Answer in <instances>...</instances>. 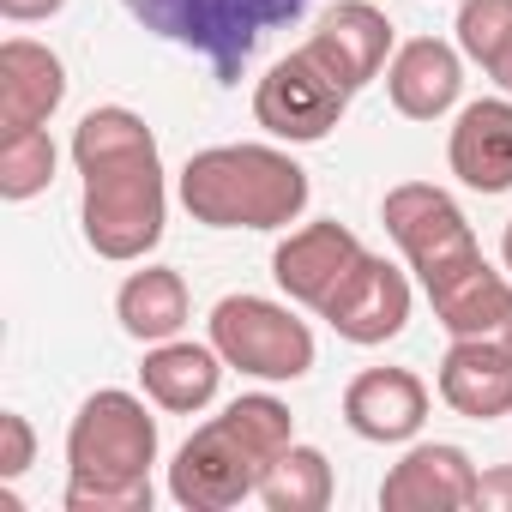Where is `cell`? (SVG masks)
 <instances>
[{"mask_svg":"<svg viewBox=\"0 0 512 512\" xmlns=\"http://www.w3.org/2000/svg\"><path fill=\"white\" fill-rule=\"evenodd\" d=\"M332 458L320 452V446H290L272 470H266V482H260V500H266V512H326L332 506Z\"/></svg>","mask_w":512,"mask_h":512,"instance_id":"21","label":"cell"},{"mask_svg":"<svg viewBox=\"0 0 512 512\" xmlns=\"http://www.w3.org/2000/svg\"><path fill=\"white\" fill-rule=\"evenodd\" d=\"M211 344L217 356L247 374V380H302L314 368V332L308 320H296L284 302H266V296H223L211 308Z\"/></svg>","mask_w":512,"mask_h":512,"instance_id":"7","label":"cell"},{"mask_svg":"<svg viewBox=\"0 0 512 512\" xmlns=\"http://www.w3.org/2000/svg\"><path fill=\"white\" fill-rule=\"evenodd\" d=\"M157 416L145 398L103 386L67 428V512H151Z\"/></svg>","mask_w":512,"mask_h":512,"instance_id":"3","label":"cell"},{"mask_svg":"<svg viewBox=\"0 0 512 512\" xmlns=\"http://www.w3.org/2000/svg\"><path fill=\"white\" fill-rule=\"evenodd\" d=\"M67 7V0H0V13H7L13 25H37V19H55Z\"/></svg>","mask_w":512,"mask_h":512,"instance_id":"26","label":"cell"},{"mask_svg":"<svg viewBox=\"0 0 512 512\" xmlns=\"http://www.w3.org/2000/svg\"><path fill=\"white\" fill-rule=\"evenodd\" d=\"M181 205L205 229H290L308 211V169L278 145H211L187 157Z\"/></svg>","mask_w":512,"mask_h":512,"instance_id":"4","label":"cell"},{"mask_svg":"<svg viewBox=\"0 0 512 512\" xmlns=\"http://www.w3.org/2000/svg\"><path fill=\"white\" fill-rule=\"evenodd\" d=\"M344 109H350V91L308 49H290L260 85H253V121L284 145H320L344 121Z\"/></svg>","mask_w":512,"mask_h":512,"instance_id":"8","label":"cell"},{"mask_svg":"<svg viewBox=\"0 0 512 512\" xmlns=\"http://www.w3.org/2000/svg\"><path fill=\"white\" fill-rule=\"evenodd\" d=\"M392 43H398V31H392V19L374 7V0H338V7H326V19L314 25V37L302 49L356 97V91H368L386 73Z\"/></svg>","mask_w":512,"mask_h":512,"instance_id":"10","label":"cell"},{"mask_svg":"<svg viewBox=\"0 0 512 512\" xmlns=\"http://www.w3.org/2000/svg\"><path fill=\"white\" fill-rule=\"evenodd\" d=\"M73 163H79V223L97 260L133 266L163 241L169 223V187H163V151L145 115L103 103L73 127Z\"/></svg>","mask_w":512,"mask_h":512,"instance_id":"1","label":"cell"},{"mask_svg":"<svg viewBox=\"0 0 512 512\" xmlns=\"http://www.w3.org/2000/svg\"><path fill=\"white\" fill-rule=\"evenodd\" d=\"M434 302V320L452 332V338H500L512 344V272H494L488 260L452 272L446 284L428 290Z\"/></svg>","mask_w":512,"mask_h":512,"instance_id":"19","label":"cell"},{"mask_svg":"<svg viewBox=\"0 0 512 512\" xmlns=\"http://www.w3.org/2000/svg\"><path fill=\"white\" fill-rule=\"evenodd\" d=\"M476 464L452 440H416L380 482L386 512H470L476 506Z\"/></svg>","mask_w":512,"mask_h":512,"instance_id":"12","label":"cell"},{"mask_svg":"<svg viewBox=\"0 0 512 512\" xmlns=\"http://www.w3.org/2000/svg\"><path fill=\"white\" fill-rule=\"evenodd\" d=\"M55 181V139L43 127H25V133H0V199H37L49 193Z\"/></svg>","mask_w":512,"mask_h":512,"instance_id":"22","label":"cell"},{"mask_svg":"<svg viewBox=\"0 0 512 512\" xmlns=\"http://www.w3.org/2000/svg\"><path fill=\"white\" fill-rule=\"evenodd\" d=\"M458 49H464V61H476L482 73H488V61L506 49V37H512V0H464L458 7Z\"/></svg>","mask_w":512,"mask_h":512,"instance_id":"23","label":"cell"},{"mask_svg":"<svg viewBox=\"0 0 512 512\" xmlns=\"http://www.w3.org/2000/svg\"><path fill=\"white\" fill-rule=\"evenodd\" d=\"M446 163L470 193H512V97L464 103L446 139Z\"/></svg>","mask_w":512,"mask_h":512,"instance_id":"15","label":"cell"},{"mask_svg":"<svg viewBox=\"0 0 512 512\" xmlns=\"http://www.w3.org/2000/svg\"><path fill=\"white\" fill-rule=\"evenodd\" d=\"M344 422L350 434L374 440V446H404L422 434L428 422V386L410 368H362L344 386Z\"/></svg>","mask_w":512,"mask_h":512,"instance_id":"14","label":"cell"},{"mask_svg":"<svg viewBox=\"0 0 512 512\" xmlns=\"http://www.w3.org/2000/svg\"><path fill=\"white\" fill-rule=\"evenodd\" d=\"M61 103H67V67L49 43H31V37L0 43V133L49 127Z\"/></svg>","mask_w":512,"mask_h":512,"instance_id":"16","label":"cell"},{"mask_svg":"<svg viewBox=\"0 0 512 512\" xmlns=\"http://www.w3.org/2000/svg\"><path fill=\"white\" fill-rule=\"evenodd\" d=\"M290 446H296L290 404L272 392H247L181 440V452L169 464V500L187 512H229L247 494H260L266 470Z\"/></svg>","mask_w":512,"mask_h":512,"instance_id":"2","label":"cell"},{"mask_svg":"<svg viewBox=\"0 0 512 512\" xmlns=\"http://www.w3.org/2000/svg\"><path fill=\"white\" fill-rule=\"evenodd\" d=\"M386 97L404 121H440L464 97V49L440 37H410L386 61Z\"/></svg>","mask_w":512,"mask_h":512,"instance_id":"13","label":"cell"},{"mask_svg":"<svg viewBox=\"0 0 512 512\" xmlns=\"http://www.w3.org/2000/svg\"><path fill=\"white\" fill-rule=\"evenodd\" d=\"M380 223H386V235L398 241L404 266L416 272L422 290H434V284H446L452 272H464V266L482 260L470 217H464L458 199H452L446 187H434V181H398V187L380 199Z\"/></svg>","mask_w":512,"mask_h":512,"instance_id":"6","label":"cell"},{"mask_svg":"<svg viewBox=\"0 0 512 512\" xmlns=\"http://www.w3.org/2000/svg\"><path fill=\"white\" fill-rule=\"evenodd\" d=\"M121 7L133 13V25L205 55L211 73L223 85H235L241 67L253 61V49L272 31L296 25L308 13V0H121Z\"/></svg>","mask_w":512,"mask_h":512,"instance_id":"5","label":"cell"},{"mask_svg":"<svg viewBox=\"0 0 512 512\" xmlns=\"http://www.w3.org/2000/svg\"><path fill=\"white\" fill-rule=\"evenodd\" d=\"M500 260H506V272H512V223H506V235H500Z\"/></svg>","mask_w":512,"mask_h":512,"instance_id":"28","label":"cell"},{"mask_svg":"<svg viewBox=\"0 0 512 512\" xmlns=\"http://www.w3.org/2000/svg\"><path fill=\"white\" fill-rule=\"evenodd\" d=\"M476 506H482V512H512V464L476 476Z\"/></svg>","mask_w":512,"mask_h":512,"instance_id":"25","label":"cell"},{"mask_svg":"<svg viewBox=\"0 0 512 512\" xmlns=\"http://www.w3.org/2000/svg\"><path fill=\"white\" fill-rule=\"evenodd\" d=\"M320 320L344 338V344H392L410 326V278L386 260V253H362V266L326 296Z\"/></svg>","mask_w":512,"mask_h":512,"instance_id":"9","label":"cell"},{"mask_svg":"<svg viewBox=\"0 0 512 512\" xmlns=\"http://www.w3.org/2000/svg\"><path fill=\"white\" fill-rule=\"evenodd\" d=\"M488 79L500 85V97H512V37H506V49L488 61Z\"/></svg>","mask_w":512,"mask_h":512,"instance_id":"27","label":"cell"},{"mask_svg":"<svg viewBox=\"0 0 512 512\" xmlns=\"http://www.w3.org/2000/svg\"><path fill=\"white\" fill-rule=\"evenodd\" d=\"M440 398L470 422L512 416V344H500V338H452L446 356H440Z\"/></svg>","mask_w":512,"mask_h":512,"instance_id":"17","label":"cell"},{"mask_svg":"<svg viewBox=\"0 0 512 512\" xmlns=\"http://www.w3.org/2000/svg\"><path fill=\"white\" fill-rule=\"evenodd\" d=\"M187 308H193V302H187V278L169 272V266H145V272H133V278L115 290V320H121V332L139 338V344L181 338Z\"/></svg>","mask_w":512,"mask_h":512,"instance_id":"20","label":"cell"},{"mask_svg":"<svg viewBox=\"0 0 512 512\" xmlns=\"http://www.w3.org/2000/svg\"><path fill=\"white\" fill-rule=\"evenodd\" d=\"M31 464H37V428L19 410H0V476L19 482Z\"/></svg>","mask_w":512,"mask_h":512,"instance_id":"24","label":"cell"},{"mask_svg":"<svg viewBox=\"0 0 512 512\" xmlns=\"http://www.w3.org/2000/svg\"><path fill=\"white\" fill-rule=\"evenodd\" d=\"M362 241H356V229L350 223H338V217H326V223H302V229H290L284 241H278V253H272V278H278V290L290 296V302H302V308H326V296L362 266Z\"/></svg>","mask_w":512,"mask_h":512,"instance_id":"11","label":"cell"},{"mask_svg":"<svg viewBox=\"0 0 512 512\" xmlns=\"http://www.w3.org/2000/svg\"><path fill=\"white\" fill-rule=\"evenodd\" d=\"M223 368H229V362L217 356V344L163 338V344H151V350H145L139 386H145V398H151L157 410H169V416H199V410L217 398Z\"/></svg>","mask_w":512,"mask_h":512,"instance_id":"18","label":"cell"}]
</instances>
